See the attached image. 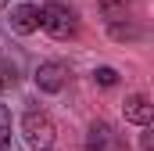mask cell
Listing matches in <instances>:
<instances>
[{
	"mask_svg": "<svg viewBox=\"0 0 154 151\" xmlns=\"http://www.w3.org/2000/svg\"><path fill=\"white\" fill-rule=\"evenodd\" d=\"M39 29L50 33L54 40H72L79 33V14L65 4H47L39 7Z\"/></svg>",
	"mask_w": 154,
	"mask_h": 151,
	"instance_id": "cell-1",
	"label": "cell"
},
{
	"mask_svg": "<svg viewBox=\"0 0 154 151\" xmlns=\"http://www.w3.org/2000/svg\"><path fill=\"white\" fill-rule=\"evenodd\" d=\"M22 137H25V144L32 151H50V144L57 140V130H54V122H50V115L47 112H25L22 115Z\"/></svg>",
	"mask_w": 154,
	"mask_h": 151,
	"instance_id": "cell-2",
	"label": "cell"
},
{
	"mask_svg": "<svg viewBox=\"0 0 154 151\" xmlns=\"http://www.w3.org/2000/svg\"><path fill=\"white\" fill-rule=\"evenodd\" d=\"M65 83H68V65H61V61H43L36 69V86L43 94H57Z\"/></svg>",
	"mask_w": 154,
	"mask_h": 151,
	"instance_id": "cell-3",
	"label": "cell"
},
{
	"mask_svg": "<svg viewBox=\"0 0 154 151\" xmlns=\"http://www.w3.org/2000/svg\"><path fill=\"white\" fill-rule=\"evenodd\" d=\"M122 115H125V122L151 126V119H154V104L147 101V94H129V97H125V104H122Z\"/></svg>",
	"mask_w": 154,
	"mask_h": 151,
	"instance_id": "cell-4",
	"label": "cell"
},
{
	"mask_svg": "<svg viewBox=\"0 0 154 151\" xmlns=\"http://www.w3.org/2000/svg\"><path fill=\"white\" fill-rule=\"evenodd\" d=\"M86 148L90 151H122V140H118V133L108 122H93L90 137H86Z\"/></svg>",
	"mask_w": 154,
	"mask_h": 151,
	"instance_id": "cell-5",
	"label": "cell"
},
{
	"mask_svg": "<svg viewBox=\"0 0 154 151\" xmlns=\"http://www.w3.org/2000/svg\"><path fill=\"white\" fill-rule=\"evenodd\" d=\"M11 29L22 33V36L36 33V29H39V7H36V4H18V7L11 11Z\"/></svg>",
	"mask_w": 154,
	"mask_h": 151,
	"instance_id": "cell-6",
	"label": "cell"
},
{
	"mask_svg": "<svg viewBox=\"0 0 154 151\" xmlns=\"http://www.w3.org/2000/svg\"><path fill=\"white\" fill-rule=\"evenodd\" d=\"M100 11L108 22H122L125 11H129V0H100Z\"/></svg>",
	"mask_w": 154,
	"mask_h": 151,
	"instance_id": "cell-7",
	"label": "cell"
},
{
	"mask_svg": "<svg viewBox=\"0 0 154 151\" xmlns=\"http://www.w3.org/2000/svg\"><path fill=\"white\" fill-rule=\"evenodd\" d=\"M93 83H100V86H115V83H118V72L111 69V65H100V69L93 72Z\"/></svg>",
	"mask_w": 154,
	"mask_h": 151,
	"instance_id": "cell-8",
	"label": "cell"
},
{
	"mask_svg": "<svg viewBox=\"0 0 154 151\" xmlns=\"http://www.w3.org/2000/svg\"><path fill=\"white\" fill-rule=\"evenodd\" d=\"M11 144V112L0 104V148H7Z\"/></svg>",
	"mask_w": 154,
	"mask_h": 151,
	"instance_id": "cell-9",
	"label": "cell"
},
{
	"mask_svg": "<svg viewBox=\"0 0 154 151\" xmlns=\"http://www.w3.org/2000/svg\"><path fill=\"white\" fill-rule=\"evenodd\" d=\"M0 4H4V0H0Z\"/></svg>",
	"mask_w": 154,
	"mask_h": 151,
	"instance_id": "cell-10",
	"label": "cell"
}]
</instances>
